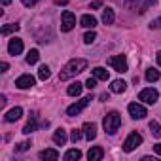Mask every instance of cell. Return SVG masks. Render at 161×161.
Segmentation results:
<instances>
[{
    "mask_svg": "<svg viewBox=\"0 0 161 161\" xmlns=\"http://www.w3.org/2000/svg\"><path fill=\"white\" fill-rule=\"evenodd\" d=\"M86 68H87V61L86 59H72L59 72V80H61V82H66V80H70V78H74L78 74H82Z\"/></svg>",
    "mask_w": 161,
    "mask_h": 161,
    "instance_id": "1",
    "label": "cell"
},
{
    "mask_svg": "<svg viewBox=\"0 0 161 161\" xmlns=\"http://www.w3.org/2000/svg\"><path fill=\"white\" fill-rule=\"evenodd\" d=\"M103 125H104V131H106L108 135H116V131H118L119 125H121V116H119L118 112H110V114H106Z\"/></svg>",
    "mask_w": 161,
    "mask_h": 161,
    "instance_id": "2",
    "label": "cell"
},
{
    "mask_svg": "<svg viewBox=\"0 0 161 161\" xmlns=\"http://www.w3.org/2000/svg\"><path fill=\"white\" fill-rule=\"evenodd\" d=\"M74 27H76V15H74L72 12L64 10L63 15H61V31H63V32H68V31H72Z\"/></svg>",
    "mask_w": 161,
    "mask_h": 161,
    "instance_id": "3",
    "label": "cell"
},
{
    "mask_svg": "<svg viewBox=\"0 0 161 161\" xmlns=\"http://www.w3.org/2000/svg\"><path fill=\"white\" fill-rule=\"evenodd\" d=\"M108 64H110L114 70H118L119 74H123V72H127V70H129L125 55H114V57H110V59H108Z\"/></svg>",
    "mask_w": 161,
    "mask_h": 161,
    "instance_id": "4",
    "label": "cell"
},
{
    "mask_svg": "<svg viewBox=\"0 0 161 161\" xmlns=\"http://www.w3.org/2000/svg\"><path fill=\"white\" fill-rule=\"evenodd\" d=\"M157 97H159V93L155 89H152V87H146V89H142L138 93V101H142L146 104H155L157 103Z\"/></svg>",
    "mask_w": 161,
    "mask_h": 161,
    "instance_id": "5",
    "label": "cell"
},
{
    "mask_svg": "<svg viewBox=\"0 0 161 161\" xmlns=\"http://www.w3.org/2000/svg\"><path fill=\"white\" fill-rule=\"evenodd\" d=\"M89 103H91V97H84V99H80L78 103H74V104H70V106L66 108V114H68V116H78V114L82 112Z\"/></svg>",
    "mask_w": 161,
    "mask_h": 161,
    "instance_id": "6",
    "label": "cell"
},
{
    "mask_svg": "<svg viewBox=\"0 0 161 161\" xmlns=\"http://www.w3.org/2000/svg\"><path fill=\"white\" fill-rule=\"evenodd\" d=\"M140 144H142V136L135 131V133H131V135L125 138V142H123V150H125V152H133V150H135L136 146H140Z\"/></svg>",
    "mask_w": 161,
    "mask_h": 161,
    "instance_id": "7",
    "label": "cell"
},
{
    "mask_svg": "<svg viewBox=\"0 0 161 161\" xmlns=\"http://www.w3.org/2000/svg\"><path fill=\"white\" fill-rule=\"evenodd\" d=\"M127 110H129V114H131V118H133V119H142V118H146V116H148L146 108H144L142 104H138V103H131V104L127 106Z\"/></svg>",
    "mask_w": 161,
    "mask_h": 161,
    "instance_id": "8",
    "label": "cell"
},
{
    "mask_svg": "<svg viewBox=\"0 0 161 161\" xmlns=\"http://www.w3.org/2000/svg\"><path fill=\"white\" fill-rule=\"evenodd\" d=\"M36 84V80H34V76H31V74H23V76H19L17 80H15V87H19V89H29V87H32Z\"/></svg>",
    "mask_w": 161,
    "mask_h": 161,
    "instance_id": "9",
    "label": "cell"
},
{
    "mask_svg": "<svg viewBox=\"0 0 161 161\" xmlns=\"http://www.w3.org/2000/svg\"><path fill=\"white\" fill-rule=\"evenodd\" d=\"M8 51H10V55H19L23 51V40L21 38H12L10 44H8Z\"/></svg>",
    "mask_w": 161,
    "mask_h": 161,
    "instance_id": "10",
    "label": "cell"
},
{
    "mask_svg": "<svg viewBox=\"0 0 161 161\" xmlns=\"http://www.w3.org/2000/svg\"><path fill=\"white\" fill-rule=\"evenodd\" d=\"M84 135H86V138L87 140H93L95 136H97V125L95 123H91V121H87V123H84Z\"/></svg>",
    "mask_w": 161,
    "mask_h": 161,
    "instance_id": "11",
    "label": "cell"
},
{
    "mask_svg": "<svg viewBox=\"0 0 161 161\" xmlns=\"http://www.w3.org/2000/svg\"><path fill=\"white\" fill-rule=\"evenodd\" d=\"M21 116H23V110H21L19 106H15V108H12V110H10L6 116H4V119H6L8 123H14V121H17Z\"/></svg>",
    "mask_w": 161,
    "mask_h": 161,
    "instance_id": "12",
    "label": "cell"
},
{
    "mask_svg": "<svg viewBox=\"0 0 161 161\" xmlns=\"http://www.w3.org/2000/svg\"><path fill=\"white\" fill-rule=\"evenodd\" d=\"M103 155H104V152H103L101 146H93V148L87 152V159H89V161H101Z\"/></svg>",
    "mask_w": 161,
    "mask_h": 161,
    "instance_id": "13",
    "label": "cell"
},
{
    "mask_svg": "<svg viewBox=\"0 0 161 161\" xmlns=\"http://www.w3.org/2000/svg\"><path fill=\"white\" fill-rule=\"evenodd\" d=\"M80 23H82V27H86V29H95V27H97V19H95L93 15H89V14L82 15Z\"/></svg>",
    "mask_w": 161,
    "mask_h": 161,
    "instance_id": "14",
    "label": "cell"
},
{
    "mask_svg": "<svg viewBox=\"0 0 161 161\" xmlns=\"http://www.w3.org/2000/svg\"><path fill=\"white\" fill-rule=\"evenodd\" d=\"M36 119H38V116H36V112H32V114H31L29 123L23 127V133H25V135H31L32 131H36Z\"/></svg>",
    "mask_w": 161,
    "mask_h": 161,
    "instance_id": "15",
    "label": "cell"
},
{
    "mask_svg": "<svg viewBox=\"0 0 161 161\" xmlns=\"http://www.w3.org/2000/svg\"><path fill=\"white\" fill-rule=\"evenodd\" d=\"M53 142L57 146H64V142H66V131L64 129H57L53 133Z\"/></svg>",
    "mask_w": 161,
    "mask_h": 161,
    "instance_id": "16",
    "label": "cell"
},
{
    "mask_svg": "<svg viewBox=\"0 0 161 161\" xmlns=\"http://www.w3.org/2000/svg\"><path fill=\"white\" fill-rule=\"evenodd\" d=\"M40 159H51V161H55V159H59V152L57 150H53V148H47V150H42L40 153Z\"/></svg>",
    "mask_w": 161,
    "mask_h": 161,
    "instance_id": "17",
    "label": "cell"
},
{
    "mask_svg": "<svg viewBox=\"0 0 161 161\" xmlns=\"http://www.w3.org/2000/svg\"><path fill=\"white\" fill-rule=\"evenodd\" d=\"M127 89V84L123 82V80H114L112 86H110V91L112 93H123Z\"/></svg>",
    "mask_w": 161,
    "mask_h": 161,
    "instance_id": "18",
    "label": "cell"
},
{
    "mask_svg": "<svg viewBox=\"0 0 161 161\" xmlns=\"http://www.w3.org/2000/svg\"><path fill=\"white\" fill-rule=\"evenodd\" d=\"M93 76H95L97 80H103V82H106V80L110 78L108 70H106V68H103V66H95V68H93Z\"/></svg>",
    "mask_w": 161,
    "mask_h": 161,
    "instance_id": "19",
    "label": "cell"
},
{
    "mask_svg": "<svg viewBox=\"0 0 161 161\" xmlns=\"http://www.w3.org/2000/svg\"><path fill=\"white\" fill-rule=\"evenodd\" d=\"M114 19H116L114 10H112V8H104V10H103V23H104V25H112Z\"/></svg>",
    "mask_w": 161,
    "mask_h": 161,
    "instance_id": "20",
    "label": "cell"
},
{
    "mask_svg": "<svg viewBox=\"0 0 161 161\" xmlns=\"http://www.w3.org/2000/svg\"><path fill=\"white\" fill-rule=\"evenodd\" d=\"M80 157H82V152H80V150H68L66 153H64V161H78Z\"/></svg>",
    "mask_w": 161,
    "mask_h": 161,
    "instance_id": "21",
    "label": "cell"
},
{
    "mask_svg": "<svg viewBox=\"0 0 161 161\" xmlns=\"http://www.w3.org/2000/svg\"><path fill=\"white\" fill-rule=\"evenodd\" d=\"M66 93H68L70 97H78L80 93H82V84H78V82H74L72 86H68V89H66Z\"/></svg>",
    "mask_w": 161,
    "mask_h": 161,
    "instance_id": "22",
    "label": "cell"
},
{
    "mask_svg": "<svg viewBox=\"0 0 161 161\" xmlns=\"http://www.w3.org/2000/svg\"><path fill=\"white\" fill-rule=\"evenodd\" d=\"M159 78H161L159 70H155V68H148L146 70V80H148V82H157Z\"/></svg>",
    "mask_w": 161,
    "mask_h": 161,
    "instance_id": "23",
    "label": "cell"
},
{
    "mask_svg": "<svg viewBox=\"0 0 161 161\" xmlns=\"http://www.w3.org/2000/svg\"><path fill=\"white\" fill-rule=\"evenodd\" d=\"M17 31H19V25H14V23H10V25H4V27H2L0 34H2V36H8V34H12V32H17Z\"/></svg>",
    "mask_w": 161,
    "mask_h": 161,
    "instance_id": "24",
    "label": "cell"
},
{
    "mask_svg": "<svg viewBox=\"0 0 161 161\" xmlns=\"http://www.w3.org/2000/svg\"><path fill=\"white\" fill-rule=\"evenodd\" d=\"M38 59H40L38 49H31V51L27 53V63H29V64H36V63H38Z\"/></svg>",
    "mask_w": 161,
    "mask_h": 161,
    "instance_id": "25",
    "label": "cell"
},
{
    "mask_svg": "<svg viewBox=\"0 0 161 161\" xmlns=\"http://www.w3.org/2000/svg\"><path fill=\"white\" fill-rule=\"evenodd\" d=\"M150 131H152V135H153L155 138H159V136H161V125H159L155 119H152V121H150Z\"/></svg>",
    "mask_w": 161,
    "mask_h": 161,
    "instance_id": "26",
    "label": "cell"
},
{
    "mask_svg": "<svg viewBox=\"0 0 161 161\" xmlns=\"http://www.w3.org/2000/svg\"><path fill=\"white\" fill-rule=\"evenodd\" d=\"M49 76H51L49 66H47V64H42V66H40V70H38V78H40V80H47Z\"/></svg>",
    "mask_w": 161,
    "mask_h": 161,
    "instance_id": "27",
    "label": "cell"
},
{
    "mask_svg": "<svg viewBox=\"0 0 161 161\" xmlns=\"http://www.w3.org/2000/svg\"><path fill=\"white\" fill-rule=\"evenodd\" d=\"M95 40H97V34H95L93 29H91V32H87V34L84 36V42H86V44H93Z\"/></svg>",
    "mask_w": 161,
    "mask_h": 161,
    "instance_id": "28",
    "label": "cell"
},
{
    "mask_svg": "<svg viewBox=\"0 0 161 161\" xmlns=\"http://www.w3.org/2000/svg\"><path fill=\"white\" fill-rule=\"evenodd\" d=\"M80 138H82V131H80V129H74V131L70 133V140H72V142L76 144V142H78Z\"/></svg>",
    "mask_w": 161,
    "mask_h": 161,
    "instance_id": "29",
    "label": "cell"
},
{
    "mask_svg": "<svg viewBox=\"0 0 161 161\" xmlns=\"http://www.w3.org/2000/svg\"><path fill=\"white\" fill-rule=\"evenodd\" d=\"M31 148V142H21V144H17L15 146V152L19 153V152H25V150H29Z\"/></svg>",
    "mask_w": 161,
    "mask_h": 161,
    "instance_id": "30",
    "label": "cell"
},
{
    "mask_svg": "<svg viewBox=\"0 0 161 161\" xmlns=\"http://www.w3.org/2000/svg\"><path fill=\"white\" fill-rule=\"evenodd\" d=\"M95 86H97V78H95V76L89 78L87 82H86V87H87V89H95Z\"/></svg>",
    "mask_w": 161,
    "mask_h": 161,
    "instance_id": "31",
    "label": "cell"
},
{
    "mask_svg": "<svg viewBox=\"0 0 161 161\" xmlns=\"http://www.w3.org/2000/svg\"><path fill=\"white\" fill-rule=\"evenodd\" d=\"M23 2V6H27V8H31V6H34V4H38L40 0H21Z\"/></svg>",
    "mask_w": 161,
    "mask_h": 161,
    "instance_id": "32",
    "label": "cell"
},
{
    "mask_svg": "<svg viewBox=\"0 0 161 161\" xmlns=\"http://www.w3.org/2000/svg\"><path fill=\"white\" fill-rule=\"evenodd\" d=\"M103 4H101V0H93V2H91V8L93 10H97V8H101Z\"/></svg>",
    "mask_w": 161,
    "mask_h": 161,
    "instance_id": "33",
    "label": "cell"
},
{
    "mask_svg": "<svg viewBox=\"0 0 161 161\" xmlns=\"http://www.w3.org/2000/svg\"><path fill=\"white\" fill-rule=\"evenodd\" d=\"M153 152H155L157 155H161V142H157V144L153 146Z\"/></svg>",
    "mask_w": 161,
    "mask_h": 161,
    "instance_id": "34",
    "label": "cell"
},
{
    "mask_svg": "<svg viewBox=\"0 0 161 161\" xmlns=\"http://www.w3.org/2000/svg\"><path fill=\"white\" fill-rule=\"evenodd\" d=\"M0 68H2V72H6V70L10 68V64H8V63H0Z\"/></svg>",
    "mask_w": 161,
    "mask_h": 161,
    "instance_id": "35",
    "label": "cell"
},
{
    "mask_svg": "<svg viewBox=\"0 0 161 161\" xmlns=\"http://www.w3.org/2000/svg\"><path fill=\"white\" fill-rule=\"evenodd\" d=\"M66 2H68V0H55L57 6H66Z\"/></svg>",
    "mask_w": 161,
    "mask_h": 161,
    "instance_id": "36",
    "label": "cell"
},
{
    "mask_svg": "<svg viewBox=\"0 0 161 161\" xmlns=\"http://www.w3.org/2000/svg\"><path fill=\"white\" fill-rule=\"evenodd\" d=\"M4 104H6V97L2 95V97H0V106H4Z\"/></svg>",
    "mask_w": 161,
    "mask_h": 161,
    "instance_id": "37",
    "label": "cell"
},
{
    "mask_svg": "<svg viewBox=\"0 0 161 161\" xmlns=\"http://www.w3.org/2000/svg\"><path fill=\"white\" fill-rule=\"evenodd\" d=\"M101 101H108V93H103L101 95Z\"/></svg>",
    "mask_w": 161,
    "mask_h": 161,
    "instance_id": "38",
    "label": "cell"
},
{
    "mask_svg": "<svg viewBox=\"0 0 161 161\" xmlns=\"http://www.w3.org/2000/svg\"><path fill=\"white\" fill-rule=\"evenodd\" d=\"M155 2H157V0H146V4H148V6H153Z\"/></svg>",
    "mask_w": 161,
    "mask_h": 161,
    "instance_id": "39",
    "label": "cell"
},
{
    "mask_svg": "<svg viewBox=\"0 0 161 161\" xmlns=\"http://www.w3.org/2000/svg\"><path fill=\"white\" fill-rule=\"evenodd\" d=\"M157 64L161 66V51H157Z\"/></svg>",
    "mask_w": 161,
    "mask_h": 161,
    "instance_id": "40",
    "label": "cell"
},
{
    "mask_svg": "<svg viewBox=\"0 0 161 161\" xmlns=\"http://www.w3.org/2000/svg\"><path fill=\"white\" fill-rule=\"evenodd\" d=\"M2 4H4V6H8V4H12V0H2Z\"/></svg>",
    "mask_w": 161,
    "mask_h": 161,
    "instance_id": "41",
    "label": "cell"
},
{
    "mask_svg": "<svg viewBox=\"0 0 161 161\" xmlns=\"http://www.w3.org/2000/svg\"><path fill=\"white\" fill-rule=\"evenodd\" d=\"M157 27H161V17H159V19H157Z\"/></svg>",
    "mask_w": 161,
    "mask_h": 161,
    "instance_id": "42",
    "label": "cell"
}]
</instances>
